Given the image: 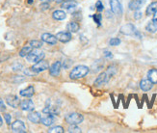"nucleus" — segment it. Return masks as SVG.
<instances>
[{
    "instance_id": "f257e3e1",
    "label": "nucleus",
    "mask_w": 157,
    "mask_h": 133,
    "mask_svg": "<svg viewBox=\"0 0 157 133\" xmlns=\"http://www.w3.org/2000/svg\"><path fill=\"white\" fill-rule=\"evenodd\" d=\"M116 68L115 67H109L108 69L106 72H101L98 76V78L94 80V86H101V85H103V84H106L109 80H110V78L112 77L113 75L116 74Z\"/></svg>"
},
{
    "instance_id": "f03ea898",
    "label": "nucleus",
    "mask_w": 157,
    "mask_h": 133,
    "mask_svg": "<svg viewBox=\"0 0 157 133\" xmlns=\"http://www.w3.org/2000/svg\"><path fill=\"white\" fill-rule=\"evenodd\" d=\"M90 72V68H89L87 66L84 65H79L76 66L72 68V71L70 73V77L71 79L76 80V79H81L85 77V76L89 73Z\"/></svg>"
},
{
    "instance_id": "7ed1b4c3",
    "label": "nucleus",
    "mask_w": 157,
    "mask_h": 133,
    "mask_svg": "<svg viewBox=\"0 0 157 133\" xmlns=\"http://www.w3.org/2000/svg\"><path fill=\"white\" fill-rule=\"evenodd\" d=\"M44 51H40V50H38V48H35L34 50H32L28 55L26 56V59L28 62H31V63H38L39 61L43 60L44 58Z\"/></svg>"
},
{
    "instance_id": "20e7f679",
    "label": "nucleus",
    "mask_w": 157,
    "mask_h": 133,
    "mask_svg": "<svg viewBox=\"0 0 157 133\" xmlns=\"http://www.w3.org/2000/svg\"><path fill=\"white\" fill-rule=\"evenodd\" d=\"M66 122L69 124H79L84 121L83 115H81L79 113H70L65 117Z\"/></svg>"
},
{
    "instance_id": "39448f33",
    "label": "nucleus",
    "mask_w": 157,
    "mask_h": 133,
    "mask_svg": "<svg viewBox=\"0 0 157 133\" xmlns=\"http://www.w3.org/2000/svg\"><path fill=\"white\" fill-rule=\"evenodd\" d=\"M49 68V64L48 62L45 60H40L38 63H35V65H33L31 67V71L34 73H40L42 72H44L46 69Z\"/></svg>"
},
{
    "instance_id": "423d86ee",
    "label": "nucleus",
    "mask_w": 157,
    "mask_h": 133,
    "mask_svg": "<svg viewBox=\"0 0 157 133\" xmlns=\"http://www.w3.org/2000/svg\"><path fill=\"white\" fill-rule=\"evenodd\" d=\"M120 31H121V33L124 34V35H128V36H132V35H137L138 34L136 27L131 23H127V24H125L124 26H121Z\"/></svg>"
},
{
    "instance_id": "0eeeda50",
    "label": "nucleus",
    "mask_w": 157,
    "mask_h": 133,
    "mask_svg": "<svg viewBox=\"0 0 157 133\" xmlns=\"http://www.w3.org/2000/svg\"><path fill=\"white\" fill-rule=\"evenodd\" d=\"M61 68H62V63L56 61L55 63H53L51 67H49V73L51 76L54 77H57L61 73Z\"/></svg>"
},
{
    "instance_id": "6e6552de",
    "label": "nucleus",
    "mask_w": 157,
    "mask_h": 133,
    "mask_svg": "<svg viewBox=\"0 0 157 133\" xmlns=\"http://www.w3.org/2000/svg\"><path fill=\"white\" fill-rule=\"evenodd\" d=\"M12 131L16 133H24L26 132V127L22 121H16L12 123Z\"/></svg>"
},
{
    "instance_id": "1a4fd4ad",
    "label": "nucleus",
    "mask_w": 157,
    "mask_h": 133,
    "mask_svg": "<svg viewBox=\"0 0 157 133\" xmlns=\"http://www.w3.org/2000/svg\"><path fill=\"white\" fill-rule=\"evenodd\" d=\"M6 102L9 106L13 108H17L20 104V100L18 99V96L15 95H9L6 96Z\"/></svg>"
},
{
    "instance_id": "9d476101",
    "label": "nucleus",
    "mask_w": 157,
    "mask_h": 133,
    "mask_svg": "<svg viewBox=\"0 0 157 133\" xmlns=\"http://www.w3.org/2000/svg\"><path fill=\"white\" fill-rule=\"evenodd\" d=\"M110 7L115 15L120 16L122 14V6L119 0H110Z\"/></svg>"
},
{
    "instance_id": "9b49d317",
    "label": "nucleus",
    "mask_w": 157,
    "mask_h": 133,
    "mask_svg": "<svg viewBox=\"0 0 157 133\" xmlns=\"http://www.w3.org/2000/svg\"><path fill=\"white\" fill-rule=\"evenodd\" d=\"M42 41L44 43H46L48 45H54L57 44L58 41V39L56 36H54L52 34H49V33H44L42 35Z\"/></svg>"
},
{
    "instance_id": "f8f14e48",
    "label": "nucleus",
    "mask_w": 157,
    "mask_h": 133,
    "mask_svg": "<svg viewBox=\"0 0 157 133\" xmlns=\"http://www.w3.org/2000/svg\"><path fill=\"white\" fill-rule=\"evenodd\" d=\"M19 107L23 111L31 112V111H34V109H35V104H34V102L31 100H23L22 101H20Z\"/></svg>"
},
{
    "instance_id": "ddd939ff",
    "label": "nucleus",
    "mask_w": 157,
    "mask_h": 133,
    "mask_svg": "<svg viewBox=\"0 0 157 133\" xmlns=\"http://www.w3.org/2000/svg\"><path fill=\"white\" fill-rule=\"evenodd\" d=\"M56 37L58 39V41H60L61 43H69V41L71 40V34L69 31H61L59 33H57Z\"/></svg>"
},
{
    "instance_id": "4468645a",
    "label": "nucleus",
    "mask_w": 157,
    "mask_h": 133,
    "mask_svg": "<svg viewBox=\"0 0 157 133\" xmlns=\"http://www.w3.org/2000/svg\"><path fill=\"white\" fill-rule=\"evenodd\" d=\"M146 0H131L128 4L129 9L132 11H139L145 5Z\"/></svg>"
},
{
    "instance_id": "2eb2a0df",
    "label": "nucleus",
    "mask_w": 157,
    "mask_h": 133,
    "mask_svg": "<svg viewBox=\"0 0 157 133\" xmlns=\"http://www.w3.org/2000/svg\"><path fill=\"white\" fill-rule=\"evenodd\" d=\"M55 122V115L52 114H45L44 117L40 119V123H42L45 127H50Z\"/></svg>"
},
{
    "instance_id": "dca6fc26",
    "label": "nucleus",
    "mask_w": 157,
    "mask_h": 133,
    "mask_svg": "<svg viewBox=\"0 0 157 133\" xmlns=\"http://www.w3.org/2000/svg\"><path fill=\"white\" fill-rule=\"evenodd\" d=\"M27 119L33 123H40V119H42V115H40V112H33L31 111L29 115L27 116Z\"/></svg>"
},
{
    "instance_id": "f3484780",
    "label": "nucleus",
    "mask_w": 157,
    "mask_h": 133,
    "mask_svg": "<svg viewBox=\"0 0 157 133\" xmlns=\"http://www.w3.org/2000/svg\"><path fill=\"white\" fill-rule=\"evenodd\" d=\"M152 86H153V83L148 78L142 79L141 82H140V88L144 91V92H147V91L151 90Z\"/></svg>"
},
{
    "instance_id": "a211bd4d",
    "label": "nucleus",
    "mask_w": 157,
    "mask_h": 133,
    "mask_svg": "<svg viewBox=\"0 0 157 133\" xmlns=\"http://www.w3.org/2000/svg\"><path fill=\"white\" fill-rule=\"evenodd\" d=\"M34 94H35V89H34L33 86H28L27 88L21 90L19 92V95L23 96V97H27V99H29V97L33 96Z\"/></svg>"
},
{
    "instance_id": "6ab92c4d",
    "label": "nucleus",
    "mask_w": 157,
    "mask_h": 133,
    "mask_svg": "<svg viewBox=\"0 0 157 133\" xmlns=\"http://www.w3.org/2000/svg\"><path fill=\"white\" fill-rule=\"evenodd\" d=\"M76 7H77V3H75L74 1H69V0H67V1L62 3V8L67 9V11L70 13H72L73 11H75Z\"/></svg>"
},
{
    "instance_id": "aec40b11",
    "label": "nucleus",
    "mask_w": 157,
    "mask_h": 133,
    "mask_svg": "<svg viewBox=\"0 0 157 133\" xmlns=\"http://www.w3.org/2000/svg\"><path fill=\"white\" fill-rule=\"evenodd\" d=\"M80 29V25L75 22H71L67 24V30L71 33H77Z\"/></svg>"
},
{
    "instance_id": "412c9836",
    "label": "nucleus",
    "mask_w": 157,
    "mask_h": 133,
    "mask_svg": "<svg viewBox=\"0 0 157 133\" xmlns=\"http://www.w3.org/2000/svg\"><path fill=\"white\" fill-rule=\"evenodd\" d=\"M52 18L56 20H64L67 18V14L62 10H56L52 13Z\"/></svg>"
},
{
    "instance_id": "4be33fe9",
    "label": "nucleus",
    "mask_w": 157,
    "mask_h": 133,
    "mask_svg": "<svg viewBox=\"0 0 157 133\" xmlns=\"http://www.w3.org/2000/svg\"><path fill=\"white\" fill-rule=\"evenodd\" d=\"M156 12H157V1L151 3L147 7V10H146L147 16H153Z\"/></svg>"
},
{
    "instance_id": "5701e85b",
    "label": "nucleus",
    "mask_w": 157,
    "mask_h": 133,
    "mask_svg": "<svg viewBox=\"0 0 157 133\" xmlns=\"http://www.w3.org/2000/svg\"><path fill=\"white\" fill-rule=\"evenodd\" d=\"M147 78L153 84H157V69L156 68H151V71H148Z\"/></svg>"
},
{
    "instance_id": "b1692460",
    "label": "nucleus",
    "mask_w": 157,
    "mask_h": 133,
    "mask_svg": "<svg viewBox=\"0 0 157 133\" xmlns=\"http://www.w3.org/2000/svg\"><path fill=\"white\" fill-rule=\"evenodd\" d=\"M32 50H33V47L30 45V44L27 45L23 46L21 48V50L19 51V56H20V57H26V56L28 55Z\"/></svg>"
},
{
    "instance_id": "393cba45",
    "label": "nucleus",
    "mask_w": 157,
    "mask_h": 133,
    "mask_svg": "<svg viewBox=\"0 0 157 133\" xmlns=\"http://www.w3.org/2000/svg\"><path fill=\"white\" fill-rule=\"evenodd\" d=\"M147 30L151 33H155L157 32V22L152 19L151 22H149L147 25Z\"/></svg>"
},
{
    "instance_id": "a878e982",
    "label": "nucleus",
    "mask_w": 157,
    "mask_h": 133,
    "mask_svg": "<svg viewBox=\"0 0 157 133\" xmlns=\"http://www.w3.org/2000/svg\"><path fill=\"white\" fill-rule=\"evenodd\" d=\"M30 45L33 48H40L44 45V41H39V40H33L30 41Z\"/></svg>"
},
{
    "instance_id": "bb28decb",
    "label": "nucleus",
    "mask_w": 157,
    "mask_h": 133,
    "mask_svg": "<svg viewBox=\"0 0 157 133\" xmlns=\"http://www.w3.org/2000/svg\"><path fill=\"white\" fill-rule=\"evenodd\" d=\"M109 45L111 46H118L121 45V40L119 38H112L109 41Z\"/></svg>"
},
{
    "instance_id": "cd10ccee",
    "label": "nucleus",
    "mask_w": 157,
    "mask_h": 133,
    "mask_svg": "<svg viewBox=\"0 0 157 133\" xmlns=\"http://www.w3.org/2000/svg\"><path fill=\"white\" fill-rule=\"evenodd\" d=\"M48 132L49 133H63L64 128L62 127H51L48 130Z\"/></svg>"
},
{
    "instance_id": "c85d7f7f",
    "label": "nucleus",
    "mask_w": 157,
    "mask_h": 133,
    "mask_svg": "<svg viewBox=\"0 0 157 133\" xmlns=\"http://www.w3.org/2000/svg\"><path fill=\"white\" fill-rule=\"evenodd\" d=\"M93 18L94 20V22L97 23L98 25H100L101 24V19H102V16L100 14H97V15H94L93 16Z\"/></svg>"
},
{
    "instance_id": "c756f323",
    "label": "nucleus",
    "mask_w": 157,
    "mask_h": 133,
    "mask_svg": "<svg viewBox=\"0 0 157 133\" xmlns=\"http://www.w3.org/2000/svg\"><path fill=\"white\" fill-rule=\"evenodd\" d=\"M69 132L70 133H80L81 132V129L79 127H76V124H71V127L69 128Z\"/></svg>"
},
{
    "instance_id": "7c9ffc66",
    "label": "nucleus",
    "mask_w": 157,
    "mask_h": 133,
    "mask_svg": "<svg viewBox=\"0 0 157 133\" xmlns=\"http://www.w3.org/2000/svg\"><path fill=\"white\" fill-rule=\"evenodd\" d=\"M95 8H97L98 12H102L104 10V6H103V4H102L101 1H98L97 3H95Z\"/></svg>"
},
{
    "instance_id": "2f4dec72",
    "label": "nucleus",
    "mask_w": 157,
    "mask_h": 133,
    "mask_svg": "<svg viewBox=\"0 0 157 133\" xmlns=\"http://www.w3.org/2000/svg\"><path fill=\"white\" fill-rule=\"evenodd\" d=\"M4 119H5V122H6L7 123H8V124H11L12 117H11V115H10V114H8V113L4 114Z\"/></svg>"
},
{
    "instance_id": "473e14b6",
    "label": "nucleus",
    "mask_w": 157,
    "mask_h": 133,
    "mask_svg": "<svg viewBox=\"0 0 157 133\" xmlns=\"http://www.w3.org/2000/svg\"><path fill=\"white\" fill-rule=\"evenodd\" d=\"M40 9H42L43 11H45V10H48L49 9V4L47 2H43L42 4H40Z\"/></svg>"
},
{
    "instance_id": "72a5a7b5",
    "label": "nucleus",
    "mask_w": 157,
    "mask_h": 133,
    "mask_svg": "<svg viewBox=\"0 0 157 133\" xmlns=\"http://www.w3.org/2000/svg\"><path fill=\"white\" fill-rule=\"evenodd\" d=\"M12 68H13V71L17 72V71H20L21 68H22V66H21V64H15Z\"/></svg>"
},
{
    "instance_id": "f704fd0d",
    "label": "nucleus",
    "mask_w": 157,
    "mask_h": 133,
    "mask_svg": "<svg viewBox=\"0 0 157 133\" xmlns=\"http://www.w3.org/2000/svg\"><path fill=\"white\" fill-rule=\"evenodd\" d=\"M5 110H6L5 103H4L2 99H0V112H4Z\"/></svg>"
},
{
    "instance_id": "c9c22d12",
    "label": "nucleus",
    "mask_w": 157,
    "mask_h": 133,
    "mask_svg": "<svg viewBox=\"0 0 157 133\" xmlns=\"http://www.w3.org/2000/svg\"><path fill=\"white\" fill-rule=\"evenodd\" d=\"M142 15H143V14L140 11H136L135 14H134V18L135 19H140L142 18Z\"/></svg>"
},
{
    "instance_id": "e433bc0d",
    "label": "nucleus",
    "mask_w": 157,
    "mask_h": 133,
    "mask_svg": "<svg viewBox=\"0 0 157 133\" xmlns=\"http://www.w3.org/2000/svg\"><path fill=\"white\" fill-rule=\"evenodd\" d=\"M104 55H105V57H107V58H113V54L110 51H108V50L104 51Z\"/></svg>"
},
{
    "instance_id": "4c0bfd02",
    "label": "nucleus",
    "mask_w": 157,
    "mask_h": 133,
    "mask_svg": "<svg viewBox=\"0 0 157 133\" xmlns=\"http://www.w3.org/2000/svg\"><path fill=\"white\" fill-rule=\"evenodd\" d=\"M152 19H154V20H156V22H157V12L153 15V18Z\"/></svg>"
},
{
    "instance_id": "58836bf2",
    "label": "nucleus",
    "mask_w": 157,
    "mask_h": 133,
    "mask_svg": "<svg viewBox=\"0 0 157 133\" xmlns=\"http://www.w3.org/2000/svg\"><path fill=\"white\" fill-rule=\"evenodd\" d=\"M54 1H55L56 3H63L65 0H54Z\"/></svg>"
},
{
    "instance_id": "ea45409f",
    "label": "nucleus",
    "mask_w": 157,
    "mask_h": 133,
    "mask_svg": "<svg viewBox=\"0 0 157 133\" xmlns=\"http://www.w3.org/2000/svg\"><path fill=\"white\" fill-rule=\"evenodd\" d=\"M42 2H47V3H49L50 1H52V0H40Z\"/></svg>"
},
{
    "instance_id": "a19ab883",
    "label": "nucleus",
    "mask_w": 157,
    "mask_h": 133,
    "mask_svg": "<svg viewBox=\"0 0 157 133\" xmlns=\"http://www.w3.org/2000/svg\"><path fill=\"white\" fill-rule=\"evenodd\" d=\"M2 123H3V121H2V118H1V116H0V127H1Z\"/></svg>"
},
{
    "instance_id": "79ce46f5",
    "label": "nucleus",
    "mask_w": 157,
    "mask_h": 133,
    "mask_svg": "<svg viewBox=\"0 0 157 133\" xmlns=\"http://www.w3.org/2000/svg\"><path fill=\"white\" fill-rule=\"evenodd\" d=\"M28 3L29 4H32L33 3V0H28Z\"/></svg>"
},
{
    "instance_id": "37998d69",
    "label": "nucleus",
    "mask_w": 157,
    "mask_h": 133,
    "mask_svg": "<svg viewBox=\"0 0 157 133\" xmlns=\"http://www.w3.org/2000/svg\"><path fill=\"white\" fill-rule=\"evenodd\" d=\"M69 1H74V0H69Z\"/></svg>"
}]
</instances>
